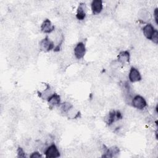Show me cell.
Wrapping results in <instances>:
<instances>
[{
  "label": "cell",
  "mask_w": 158,
  "mask_h": 158,
  "mask_svg": "<svg viewBox=\"0 0 158 158\" xmlns=\"http://www.w3.org/2000/svg\"><path fill=\"white\" fill-rule=\"evenodd\" d=\"M131 104L134 108L139 110H142L144 109L147 105L145 99L140 95L135 96L132 98Z\"/></svg>",
  "instance_id": "6da1fadb"
},
{
  "label": "cell",
  "mask_w": 158,
  "mask_h": 158,
  "mask_svg": "<svg viewBox=\"0 0 158 158\" xmlns=\"http://www.w3.org/2000/svg\"><path fill=\"white\" fill-rule=\"evenodd\" d=\"M40 49L43 52H49L54 49V43L48 36L43 38L39 44Z\"/></svg>",
  "instance_id": "7a4b0ae2"
},
{
  "label": "cell",
  "mask_w": 158,
  "mask_h": 158,
  "mask_svg": "<svg viewBox=\"0 0 158 158\" xmlns=\"http://www.w3.org/2000/svg\"><path fill=\"white\" fill-rule=\"evenodd\" d=\"M122 117V114L119 111L112 110L109 112L108 115L106 117L105 122L107 123V124L110 125L121 119Z\"/></svg>",
  "instance_id": "3957f363"
},
{
  "label": "cell",
  "mask_w": 158,
  "mask_h": 158,
  "mask_svg": "<svg viewBox=\"0 0 158 158\" xmlns=\"http://www.w3.org/2000/svg\"><path fill=\"white\" fill-rule=\"evenodd\" d=\"M45 157L47 158H56L60 156V152L58 148L54 144L48 146L44 151Z\"/></svg>",
  "instance_id": "277c9868"
},
{
  "label": "cell",
  "mask_w": 158,
  "mask_h": 158,
  "mask_svg": "<svg viewBox=\"0 0 158 158\" xmlns=\"http://www.w3.org/2000/svg\"><path fill=\"white\" fill-rule=\"evenodd\" d=\"M74 55L77 59L83 58L86 53V47L83 42L78 43L74 48Z\"/></svg>",
  "instance_id": "5b68a950"
},
{
  "label": "cell",
  "mask_w": 158,
  "mask_h": 158,
  "mask_svg": "<svg viewBox=\"0 0 158 158\" xmlns=\"http://www.w3.org/2000/svg\"><path fill=\"white\" fill-rule=\"evenodd\" d=\"M128 78L130 82L135 83L141 80V75L136 68L132 67L128 73Z\"/></svg>",
  "instance_id": "8992f818"
},
{
  "label": "cell",
  "mask_w": 158,
  "mask_h": 158,
  "mask_svg": "<svg viewBox=\"0 0 158 158\" xmlns=\"http://www.w3.org/2000/svg\"><path fill=\"white\" fill-rule=\"evenodd\" d=\"M41 30L44 33H51L54 30V26L49 19H46L41 24Z\"/></svg>",
  "instance_id": "52a82bcc"
},
{
  "label": "cell",
  "mask_w": 158,
  "mask_h": 158,
  "mask_svg": "<svg viewBox=\"0 0 158 158\" xmlns=\"http://www.w3.org/2000/svg\"><path fill=\"white\" fill-rule=\"evenodd\" d=\"M119 149L117 146H112L109 148H106L104 151V157H117L119 153Z\"/></svg>",
  "instance_id": "ba28073f"
},
{
  "label": "cell",
  "mask_w": 158,
  "mask_h": 158,
  "mask_svg": "<svg viewBox=\"0 0 158 158\" xmlns=\"http://www.w3.org/2000/svg\"><path fill=\"white\" fill-rule=\"evenodd\" d=\"M130 56L129 52L128 51H121L118 55L117 61L120 64L124 65L130 62Z\"/></svg>",
  "instance_id": "9c48e42d"
},
{
  "label": "cell",
  "mask_w": 158,
  "mask_h": 158,
  "mask_svg": "<svg viewBox=\"0 0 158 158\" xmlns=\"http://www.w3.org/2000/svg\"><path fill=\"white\" fill-rule=\"evenodd\" d=\"M91 7L92 12L94 14H99L103 7L102 1L101 0H94L91 2Z\"/></svg>",
  "instance_id": "30bf717a"
},
{
  "label": "cell",
  "mask_w": 158,
  "mask_h": 158,
  "mask_svg": "<svg viewBox=\"0 0 158 158\" xmlns=\"http://www.w3.org/2000/svg\"><path fill=\"white\" fill-rule=\"evenodd\" d=\"M86 4L84 3H80L77 8L76 17L79 20H83L86 17Z\"/></svg>",
  "instance_id": "8fae6325"
},
{
  "label": "cell",
  "mask_w": 158,
  "mask_h": 158,
  "mask_svg": "<svg viewBox=\"0 0 158 158\" xmlns=\"http://www.w3.org/2000/svg\"><path fill=\"white\" fill-rule=\"evenodd\" d=\"M155 30L156 29L152 26V25H151V23H148L143 28V35L147 39L151 40Z\"/></svg>",
  "instance_id": "7c38bea8"
},
{
  "label": "cell",
  "mask_w": 158,
  "mask_h": 158,
  "mask_svg": "<svg viewBox=\"0 0 158 158\" xmlns=\"http://www.w3.org/2000/svg\"><path fill=\"white\" fill-rule=\"evenodd\" d=\"M48 102L50 107H54L60 105V97L59 94L54 93L51 97L48 99Z\"/></svg>",
  "instance_id": "4fadbf2b"
},
{
  "label": "cell",
  "mask_w": 158,
  "mask_h": 158,
  "mask_svg": "<svg viewBox=\"0 0 158 158\" xmlns=\"http://www.w3.org/2000/svg\"><path fill=\"white\" fill-rule=\"evenodd\" d=\"M138 18L139 20L143 21V22H147L150 20L151 15L149 12V11L146 9H141L139 10L138 14Z\"/></svg>",
  "instance_id": "5bb4252c"
},
{
  "label": "cell",
  "mask_w": 158,
  "mask_h": 158,
  "mask_svg": "<svg viewBox=\"0 0 158 158\" xmlns=\"http://www.w3.org/2000/svg\"><path fill=\"white\" fill-rule=\"evenodd\" d=\"M54 91L52 90V89H51V88L49 86H48V87L41 93H40L39 96L43 98V99H47L51 97L53 94H54Z\"/></svg>",
  "instance_id": "9a60e30c"
},
{
  "label": "cell",
  "mask_w": 158,
  "mask_h": 158,
  "mask_svg": "<svg viewBox=\"0 0 158 158\" xmlns=\"http://www.w3.org/2000/svg\"><path fill=\"white\" fill-rule=\"evenodd\" d=\"M79 112L78 110H77L75 108H74L73 106L65 114L67 117L70 119H73L76 118L79 115Z\"/></svg>",
  "instance_id": "2e32d148"
},
{
  "label": "cell",
  "mask_w": 158,
  "mask_h": 158,
  "mask_svg": "<svg viewBox=\"0 0 158 158\" xmlns=\"http://www.w3.org/2000/svg\"><path fill=\"white\" fill-rule=\"evenodd\" d=\"M72 107V104H70L69 102H65L64 103H62L60 105V110L62 111V113L64 114H66L67 112Z\"/></svg>",
  "instance_id": "e0dca14e"
},
{
  "label": "cell",
  "mask_w": 158,
  "mask_h": 158,
  "mask_svg": "<svg viewBox=\"0 0 158 158\" xmlns=\"http://www.w3.org/2000/svg\"><path fill=\"white\" fill-rule=\"evenodd\" d=\"M151 40L155 44H157L158 43V31L157 30H155Z\"/></svg>",
  "instance_id": "ac0fdd59"
},
{
  "label": "cell",
  "mask_w": 158,
  "mask_h": 158,
  "mask_svg": "<svg viewBox=\"0 0 158 158\" xmlns=\"http://www.w3.org/2000/svg\"><path fill=\"white\" fill-rule=\"evenodd\" d=\"M17 156L19 157H26L23 149L20 147H19L17 149Z\"/></svg>",
  "instance_id": "d6986e66"
},
{
  "label": "cell",
  "mask_w": 158,
  "mask_h": 158,
  "mask_svg": "<svg viewBox=\"0 0 158 158\" xmlns=\"http://www.w3.org/2000/svg\"><path fill=\"white\" fill-rule=\"evenodd\" d=\"M30 157L31 158H39V157H42L41 154L39 152H33L31 153V154L30 156Z\"/></svg>",
  "instance_id": "ffe728a7"
},
{
  "label": "cell",
  "mask_w": 158,
  "mask_h": 158,
  "mask_svg": "<svg viewBox=\"0 0 158 158\" xmlns=\"http://www.w3.org/2000/svg\"><path fill=\"white\" fill-rule=\"evenodd\" d=\"M154 20L156 23L157 25L158 24V20H157V8H156L154 11Z\"/></svg>",
  "instance_id": "44dd1931"
}]
</instances>
